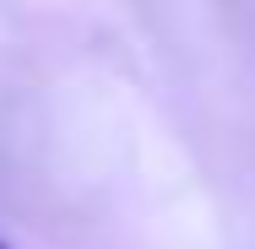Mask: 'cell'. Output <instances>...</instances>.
<instances>
[{
  "instance_id": "obj_1",
  "label": "cell",
  "mask_w": 255,
  "mask_h": 249,
  "mask_svg": "<svg viewBox=\"0 0 255 249\" xmlns=\"http://www.w3.org/2000/svg\"><path fill=\"white\" fill-rule=\"evenodd\" d=\"M0 249H5V244H0Z\"/></svg>"
}]
</instances>
